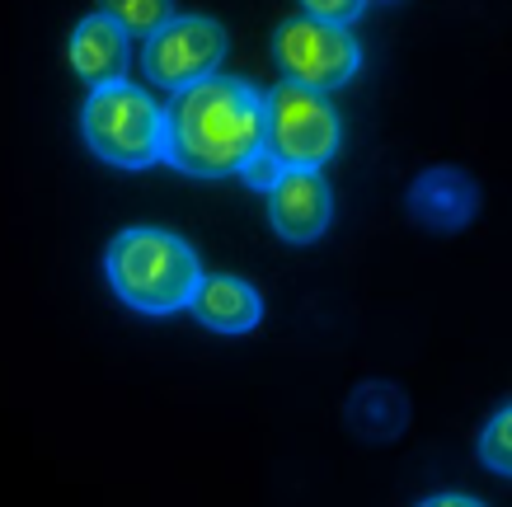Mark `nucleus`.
Here are the masks:
<instances>
[{
	"label": "nucleus",
	"instance_id": "obj_3",
	"mask_svg": "<svg viewBox=\"0 0 512 507\" xmlns=\"http://www.w3.org/2000/svg\"><path fill=\"white\" fill-rule=\"evenodd\" d=\"M80 132L99 160L118 169H146L165 160V108L151 104L132 80L90 90L80 108Z\"/></svg>",
	"mask_w": 512,
	"mask_h": 507
},
{
	"label": "nucleus",
	"instance_id": "obj_2",
	"mask_svg": "<svg viewBox=\"0 0 512 507\" xmlns=\"http://www.w3.org/2000/svg\"><path fill=\"white\" fill-rule=\"evenodd\" d=\"M104 268H109L113 292L132 310H146V315L184 310L202 282V263L193 254V245L184 235L156 231V226H132V231L113 235Z\"/></svg>",
	"mask_w": 512,
	"mask_h": 507
},
{
	"label": "nucleus",
	"instance_id": "obj_14",
	"mask_svg": "<svg viewBox=\"0 0 512 507\" xmlns=\"http://www.w3.org/2000/svg\"><path fill=\"white\" fill-rule=\"evenodd\" d=\"M362 10H367L362 0H311V5H306V15L320 19V24H329V29H348Z\"/></svg>",
	"mask_w": 512,
	"mask_h": 507
},
{
	"label": "nucleus",
	"instance_id": "obj_1",
	"mask_svg": "<svg viewBox=\"0 0 512 507\" xmlns=\"http://www.w3.org/2000/svg\"><path fill=\"white\" fill-rule=\"evenodd\" d=\"M264 151L259 90L235 76H207L165 108V160L193 179H226Z\"/></svg>",
	"mask_w": 512,
	"mask_h": 507
},
{
	"label": "nucleus",
	"instance_id": "obj_15",
	"mask_svg": "<svg viewBox=\"0 0 512 507\" xmlns=\"http://www.w3.org/2000/svg\"><path fill=\"white\" fill-rule=\"evenodd\" d=\"M240 174H245V184H249V188H264V193H273V188H278V179L287 174V169H282L268 151H259L245 169H240Z\"/></svg>",
	"mask_w": 512,
	"mask_h": 507
},
{
	"label": "nucleus",
	"instance_id": "obj_9",
	"mask_svg": "<svg viewBox=\"0 0 512 507\" xmlns=\"http://www.w3.org/2000/svg\"><path fill=\"white\" fill-rule=\"evenodd\" d=\"M127 62H132V43L104 10L80 19L76 33H71V66H76L80 80H90L94 90L118 85V80H127Z\"/></svg>",
	"mask_w": 512,
	"mask_h": 507
},
{
	"label": "nucleus",
	"instance_id": "obj_6",
	"mask_svg": "<svg viewBox=\"0 0 512 507\" xmlns=\"http://www.w3.org/2000/svg\"><path fill=\"white\" fill-rule=\"evenodd\" d=\"M221 57H226V29L207 15H174L156 33H146L141 47V71L165 85V90H188L198 80L217 76Z\"/></svg>",
	"mask_w": 512,
	"mask_h": 507
},
{
	"label": "nucleus",
	"instance_id": "obj_7",
	"mask_svg": "<svg viewBox=\"0 0 512 507\" xmlns=\"http://www.w3.org/2000/svg\"><path fill=\"white\" fill-rule=\"evenodd\" d=\"M268 216H273V231L287 245H311L329 231V216H334V198L320 169H287L278 179V188L268 193Z\"/></svg>",
	"mask_w": 512,
	"mask_h": 507
},
{
	"label": "nucleus",
	"instance_id": "obj_10",
	"mask_svg": "<svg viewBox=\"0 0 512 507\" xmlns=\"http://www.w3.org/2000/svg\"><path fill=\"white\" fill-rule=\"evenodd\" d=\"M193 315H198L207 329H217V334H249L254 324L264 320V301H259V292L249 287V282H240V277H202L198 292H193Z\"/></svg>",
	"mask_w": 512,
	"mask_h": 507
},
{
	"label": "nucleus",
	"instance_id": "obj_8",
	"mask_svg": "<svg viewBox=\"0 0 512 507\" xmlns=\"http://www.w3.org/2000/svg\"><path fill=\"white\" fill-rule=\"evenodd\" d=\"M475 207H480V188L456 165L423 169L409 188V216L428 231H461V226H470Z\"/></svg>",
	"mask_w": 512,
	"mask_h": 507
},
{
	"label": "nucleus",
	"instance_id": "obj_13",
	"mask_svg": "<svg viewBox=\"0 0 512 507\" xmlns=\"http://www.w3.org/2000/svg\"><path fill=\"white\" fill-rule=\"evenodd\" d=\"M480 461L498 475H512V404H503L480 432Z\"/></svg>",
	"mask_w": 512,
	"mask_h": 507
},
{
	"label": "nucleus",
	"instance_id": "obj_11",
	"mask_svg": "<svg viewBox=\"0 0 512 507\" xmlns=\"http://www.w3.org/2000/svg\"><path fill=\"white\" fill-rule=\"evenodd\" d=\"M404 418H409V404H404V395L395 385L372 381L348 400V428H353L357 437H367V442L395 437V432L404 428Z\"/></svg>",
	"mask_w": 512,
	"mask_h": 507
},
{
	"label": "nucleus",
	"instance_id": "obj_5",
	"mask_svg": "<svg viewBox=\"0 0 512 507\" xmlns=\"http://www.w3.org/2000/svg\"><path fill=\"white\" fill-rule=\"evenodd\" d=\"M273 52H278V66L287 71L292 85L301 90H315L325 94L334 85L357 76V66H362V47L348 29H329L320 19H311L306 10L292 15L287 24L278 29L273 38Z\"/></svg>",
	"mask_w": 512,
	"mask_h": 507
},
{
	"label": "nucleus",
	"instance_id": "obj_4",
	"mask_svg": "<svg viewBox=\"0 0 512 507\" xmlns=\"http://www.w3.org/2000/svg\"><path fill=\"white\" fill-rule=\"evenodd\" d=\"M264 104V151L282 169H320L339 151V113L325 94L301 90L292 80H278Z\"/></svg>",
	"mask_w": 512,
	"mask_h": 507
},
{
	"label": "nucleus",
	"instance_id": "obj_12",
	"mask_svg": "<svg viewBox=\"0 0 512 507\" xmlns=\"http://www.w3.org/2000/svg\"><path fill=\"white\" fill-rule=\"evenodd\" d=\"M104 15L123 33H156L160 24L174 19V10H170V0H113Z\"/></svg>",
	"mask_w": 512,
	"mask_h": 507
},
{
	"label": "nucleus",
	"instance_id": "obj_16",
	"mask_svg": "<svg viewBox=\"0 0 512 507\" xmlns=\"http://www.w3.org/2000/svg\"><path fill=\"white\" fill-rule=\"evenodd\" d=\"M419 507H484L480 498H466V493H437V498H423Z\"/></svg>",
	"mask_w": 512,
	"mask_h": 507
}]
</instances>
